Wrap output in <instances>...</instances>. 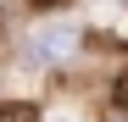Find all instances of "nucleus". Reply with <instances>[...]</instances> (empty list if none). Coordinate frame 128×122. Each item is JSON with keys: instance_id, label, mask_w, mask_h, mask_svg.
<instances>
[{"instance_id": "f257e3e1", "label": "nucleus", "mask_w": 128, "mask_h": 122, "mask_svg": "<svg viewBox=\"0 0 128 122\" xmlns=\"http://www.w3.org/2000/svg\"><path fill=\"white\" fill-rule=\"evenodd\" d=\"M78 45V28L72 22H56V28H45V33H34V61H61Z\"/></svg>"}, {"instance_id": "f03ea898", "label": "nucleus", "mask_w": 128, "mask_h": 122, "mask_svg": "<svg viewBox=\"0 0 128 122\" xmlns=\"http://www.w3.org/2000/svg\"><path fill=\"white\" fill-rule=\"evenodd\" d=\"M0 122H39L34 106H0Z\"/></svg>"}, {"instance_id": "7ed1b4c3", "label": "nucleus", "mask_w": 128, "mask_h": 122, "mask_svg": "<svg viewBox=\"0 0 128 122\" xmlns=\"http://www.w3.org/2000/svg\"><path fill=\"white\" fill-rule=\"evenodd\" d=\"M112 106L128 111V72H117V83H112Z\"/></svg>"}, {"instance_id": "20e7f679", "label": "nucleus", "mask_w": 128, "mask_h": 122, "mask_svg": "<svg viewBox=\"0 0 128 122\" xmlns=\"http://www.w3.org/2000/svg\"><path fill=\"white\" fill-rule=\"evenodd\" d=\"M28 6H34V11H61L67 0H28Z\"/></svg>"}]
</instances>
